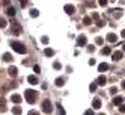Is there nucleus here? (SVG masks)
Returning <instances> with one entry per match:
<instances>
[{
	"mask_svg": "<svg viewBox=\"0 0 125 115\" xmlns=\"http://www.w3.org/2000/svg\"><path fill=\"white\" fill-rule=\"evenodd\" d=\"M122 88H124V89H125V80L122 82Z\"/></svg>",
	"mask_w": 125,
	"mask_h": 115,
	"instance_id": "nucleus-41",
	"label": "nucleus"
},
{
	"mask_svg": "<svg viewBox=\"0 0 125 115\" xmlns=\"http://www.w3.org/2000/svg\"><path fill=\"white\" fill-rule=\"evenodd\" d=\"M54 83H56V86H63L65 80H63L62 77H59V79H56V80H54Z\"/></svg>",
	"mask_w": 125,
	"mask_h": 115,
	"instance_id": "nucleus-19",
	"label": "nucleus"
},
{
	"mask_svg": "<svg viewBox=\"0 0 125 115\" xmlns=\"http://www.w3.org/2000/svg\"><path fill=\"white\" fill-rule=\"evenodd\" d=\"M100 115H105V114H100Z\"/></svg>",
	"mask_w": 125,
	"mask_h": 115,
	"instance_id": "nucleus-44",
	"label": "nucleus"
},
{
	"mask_svg": "<svg viewBox=\"0 0 125 115\" xmlns=\"http://www.w3.org/2000/svg\"><path fill=\"white\" fill-rule=\"evenodd\" d=\"M11 100H12L14 103H21V97H20L18 94H14V95L11 97Z\"/></svg>",
	"mask_w": 125,
	"mask_h": 115,
	"instance_id": "nucleus-15",
	"label": "nucleus"
},
{
	"mask_svg": "<svg viewBox=\"0 0 125 115\" xmlns=\"http://www.w3.org/2000/svg\"><path fill=\"white\" fill-rule=\"evenodd\" d=\"M100 5H101V6H105V5H107V0H100Z\"/></svg>",
	"mask_w": 125,
	"mask_h": 115,
	"instance_id": "nucleus-33",
	"label": "nucleus"
},
{
	"mask_svg": "<svg viewBox=\"0 0 125 115\" xmlns=\"http://www.w3.org/2000/svg\"><path fill=\"white\" fill-rule=\"evenodd\" d=\"M95 41H96V44H103V38H101V37H98Z\"/></svg>",
	"mask_w": 125,
	"mask_h": 115,
	"instance_id": "nucleus-32",
	"label": "nucleus"
},
{
	"mask_svg": "<svg viewBox=\"0 0 125 115\" xmlns=\"http://www.w3.org/2000/svg\"><path fill=\"white\" fill-rule=\"evenodd\" d=\"M83 23H84L86 26H89V24L92 23V20H91V17H84V20H83Z\"/></svg>",
	"mask_w": 125,
	"mask_h": 115,
	"instance_id": "nucleus-23",
	"label": "nucleus"
},
{
	"mask_svg": "<svg viewBox=\"0 0 125 115\" xmlns=\"http://www.w3.org/2000/svg\"><path fill=\"white\" fill-rule=\"evenodd\" d=\"M107 70H109V64L103 62V64L98 65V71H100V73H104V71H107Z\"/></svg>",
	"mask_w": 125,
	"mask_h": 115,
	"instance_id": "nucleus-8",
	"label": "nucleus"
},
{
	"mask_svg": "<svg viewBox=\"0 0 125 115\" xmlns=\"http://www.w3.org/2000/svg\"><path fill=\"white\" fill-rule=\"evenodd\" d=\"M0 27H2V29H3V27H6V21H5L3 18H0Z\"/></svg>",
	"mask_w": 125,
	"mask_h": 115,
	"instance_id": "nucleus-25",
	"label": "nucleus"
},
{
	"mask_svg": "<svg viewBox=\"0 0 125 115\" xmlns=\"http://www.w3.org/2000/svg\"><path fill=\"white\" fill-rule=\"evenodd\" d=\"M44 55H45V56H53V55H54V50H53V49H45V50H44Z\"/></svg>",
	"mask_w": 125,
	"mask_h": 115,
	"instance_id": "nucleus-18",
	"label": "nucleus"
},
{
	"mask_svg": "<svg viewBox=\"0 0 125 115\" xmlns=\"http://www.w3.org/2000/svg\"><path fill=\"white\" fill-rule=\"evenodd\" d=\"M89 65H95V59H89Z\"/></svg>",
	"mask_w": 125,
	"mask_h": 115,
	"instance_id": "nucleus-35",
	"label": "nucleus"
},
{
	"mask_svg": "<svg viewBox=\"0 0 125 115\" xmlns=\"http://www.w3.org/2000/svg\"><path fill=\"white\" fill-rule=\"evenodd\" d=\"M39 15V12H38V9H32L30 11V17H33V18H36V17Z\"/></svg>",
	"mask_w": 125,
	"mask_h": 115,
	"instance_id": "nucleus-22",
	"label": "nucleus"
},
{
	"mask_svg": "<svg viewBox=\"0 0 125 115\" xmlns=\"http://www.w3.org/2000/svg\"><path fill=\"white\" fill-rule=\"evenodd\" d=\"M3 2H5V3H9V0H3Z\"/></svg>",
	"mask_w": 125,
	"mask_h": 115,
	"instance_id": "nucleus-42",
	"label": "nucleus"
},
{
	"mask_svg": "<svg viewBox=\"0 0 125 115\" xmlns=\"http://www.w3.org/2000/svg\"><path fill=\"white\" fill-rule=\"evenodd\" d=\"M12 114L14 115H20L21 114V108H20V106H14V108H12Z\"/></svg>",
	"mask_w": 125,
	"mask_h": 115,
	"instance_id": "nucleus-17",
	"label": "nucleus"
},
{
	"mask_svg": "<svg viewBox=\"0 0 125 115\" xmlns=\"http://www.w3.org/2000/svg\"><path fill=\"white\" fill-rule=\"evenodd\" d=\"M84 115H95V114H94V111H92V109H87V111L84 112Z\"/></svg>",
	"mask_w": 125,
	"mask_h": 115,
	"instance_id": "nucleus-29",
	"label": "nucleus"
},
{
	"mask_svg": "<svg viewBox=\"0 0 125 115\" xmlns=\"http://www.w3.org/2000/svg\"><path fill=\"white\" fill-rule=\"evenodd\" d=\"M112 59H113V61L122 59V51H115V53H112Z\"/></svg>",
	"mask_w": 125,
	"mask_h": 115,
	"instance_id": "nucleus-9",
	"label": "nucleus"
},
{
	"mask_svg": "<svg viewBox=\"0 0 125 115\" xmlns=\"http://www.w3.org/2000/svg\"><path fill=\"white\" fill-rule=\"evenodd\" d=\"M42 42L47 44V42H48V38H47V37H42Z\"/></svg>",
	"mask_w": 125,
	"mask_h": 115,
	"instance_id": "nucleus-34",
	"label": "nucleus"
},
{
	"mask_svg": "<svg viewBox=\"0 0 125 115\" xmlns=\"http://www.w3.org/2000/svg\"><path fill=\"white\" fill-rule=\"evenodd\" d=\"M29 115H39L38 112H35V111H32V112H29Z\"/></svg>",
	"mask_w": 125,
	"mask_h": 115,
	"instance_id": "nucleus-38",
	"label": "nucleus"
},
{
	"mask_svg": "<svg viewBox=\"0 0 125 115\" xmlns=\"http://www.w3.org/2000/svg\"><path fill=\"white\" fill-rule=\"evenodd\" d=\"M11 26H12V33H14V35H20V33H21V26L17 23V21H12Z\"/></svg>",
	"mask_w": 125,
	"mask_h": 115,
	"instance_id": "nucleus-4",
	"label": "nucleus"
},
{
	"mask_svg": "<svg viewBox=\"0 0 125 115\" xmlns=\"http://www.w3.org/2000/svg\"><path fill=\"white\" fill-rule=\"evenodd\" d=\"M21 5H23V6H26V5H27V0H21Z\"/></svg>",
	"mask_w": 125,
	"mask_h": 115,
	"instance_id": "nucleus-39",
	"label": "nucleus"
},
{
	"mask_svg": "<svg viewBox=\"0 0 125 115\" xmlns=\"http://www.w3.org/2000/svg\"><path fill=\"white\" fill-rule=\"evenodd\" d=\"M113 104H116V106H121V104H122V97L116 95L115 99H113Z\"/></svg>",
	"mask_w": 125,
	"mask_h": 115,
	"instance_id": "nucleus-14",
	"label": "nucleus"
},
{
	"mask_svg": "<svg viewBox=\"0 0 125 115\" xmlns=\"http://www.w3.org/2000/svg\"><path fill=\"white\" fill-rule=\"evenodd\" d=\"M54 68H57V70H59V68H60V64H59V62H54Z\"/></svg>",
	"mask_w": 125,
	"mask_h": 115,
	"instance_id": "nucleus-36",
	"label": "nucleus"
},
{
	"mask_svg": "<svg viewBox=\"0 0 125 115\" xmlns=\"http://www.w3.org/2000/svg\"><path fill=\"white\" fill-rule=\"evenodd\" d=\"M107 41H109V42H116V41H118V37H116L115 33H109V35H107Z\"/></svg>",
	"mask_w": 125,
	"mask_h": 115,
	"instance_id": "nucleus-11",
	"label": "nucleus"
},
{
	"mask_svg": "<svg viewBox=\"0 0 125 115\" xmlns=\"http://www.w3.org/2000/svg\"><path fill=\"white\" fill-rule=\"evenodd\" d=\"M110 53H112L110 47H104V49L101 50V55H110Z\"/></svg>",
	"mask_w": 125,
	"mask_h": 115,
	"instance_id": "nucleus-21",
	"label": "nucleus"
},
{
	"mask_svg": "<svg viewBox=\"0 0 125 115\" xmlns=\"http://www.w3.org/2000/svg\"><path fill=\"white\" fill-rule=\"evenodd\" d=\"M24 94H26V100H27V103H35L36 102V91L27 89Z\"/></svg>",
	"mask_w": 125,
	"mask_h": 115,
	"instance_id": "nucleus-2",
	"label": "nucleus"
},
{
	"mask_svg": "<svg viewBox=\"0 0 125 115\" xmlns=\"http://www.w3.org/2000/svg\"><path fill=\"white\" fill-rule=\"evenodd\" d=\"M92 108H94V109H100V108H101V100H100V99H95V100L92 102Z\"/></svg>",
	"mask_w": 125,
	"mask_h": 115,
	"instance_id": "nucleus-12",
	"label": "nucleus"
},
{
	"mask_svg": "<svg viewBox=\"0 0 125 115\" xmlns=\"http://www.w3.org/2000/svg\"><path fill=\"white\" fill-rule=\"evenodd\" d=\"M104 24H105V21H103V20H98V23H96V26H98V27H103Z\"/></svg>",
	"mask_w": 125,
	"mask_h": 115,
	"instance_id": "nucleus-26",
	"label": "nucleus"
},
{
	"mask_svg": "<svg viewBox=\"0 0 125 115\" xmlns=\"http://www.w3.org/2000/svg\"><path fill=\"white\" fill-rule=\"evenodd\" d=\"M121 35H122V38H125V30H122V32H121Z\"/></svg>",
	"mask_w": 125,
	"mask_h": 115,
	"instance_id": "nucleus-40",
	"label": "nucleus"
},
{
	"mask_svg": "<svg viewBox=\"0 0 125 115\" xmlns=\"http://www.w3.org/2000/svg\"><path fill=\"white\" fill-rule=\"evenodd\" d=\"M96 86H98V83H91V85H89V89H91V91H95Z\"/></svg>",
	"mask_w": 125,
	"mask_h": 115,
	"instance_id": "nucleus-24",
	"label": "nucleus"
},
{
	"mask_svg": "<svg viewBox=\"0 0 125 115\" xmlns=\"http://www.w3.org/2000/svg\"><path fill=\"white\" fill-rule=\"evenodd\" d=\"M119 112L121 114H125V104H121L119 106Z\"/></svg>",
	"mask_w": 125,
	"mask_h": 115,
	"instance_id": "nucleus-27",
	"label": "nucleus"
},
{
	"mask_svg": "<svg viewBox=\"0 0 125 115\" xmlns=\"http://www.w3.org/2000/svg\"><path fill=\"white\" fill-rule=\"evenodd\" d=\"M11 46H12V49H14L17 53H21V55L27 53V49L24 47V44H21V42H18V41H12V42H11Z\"/></svg>",
	"mask_w": 125,
	"mask_h": 115,
	"instance_id": "nucleus-1",
	"label": "nucleus"
},
{
	"mask_svg": "<svg viewBox=\"0 0 125 115\" xmlns=\"http://www.w3.org/2000/svg\"><path fill=\"white\" fill-rule=\"evenodd\" d=\"M65 12H66L68 15H73V14L75 12V8H74L73 5H66V6H65Z\"/></svg>",
	"mask_w": 125,
	"mask_h": 115,
	"instance_id": "nucleus-6",
	"label": "nucleus"
},
{
	"mask_svg": "<svg viewBox=\"0 0 125 115\" xmlns=\"http://www.w3.org/2000/svg\"><path fill=\"white\" fill-rule=\"evenodd\" d=\"M29 83H32V85H36L38 83V79H36V76H29Z\"/></svg>",
	"mask_w": 125,
	"mask_h": 115,
	"instance_id": "nucleus-16",
	"label": "nucleus"
},
{
	"mask_svg": "<svg viewBox=\"0 0 125 115\" xmlns=\"http://www.w3.org/2000/svg\"><path fill=\"white\" fill-rule=\"evenodd\" d=\"M17 74H18V68H17V67H9V76H12V77H15Z\"/></svg>",
	"mask_w": 125,
	"mask_h": 115,
	"instance_id": "nucleus-10",
	"label": "nucleus"
},
{
	"mask_svg": "<svg viewBox=\"0 0 125 115\" xmlns=\"http://www.w3.org/2000/svg\"><path fill=\"white\" fill-rule=\"evenodd\" d=\"M3 61H5V62H11V61H12V56L9 55V53H5V55H3Z\"/></svg>",
	"mask_w": 125,
	"mask_h": 115,
	"instance_id": "nucleus-20",
	"label": "nucleus"
},
{
	"mask_svg": "<svg viewBox=\"0 0 125 115\" xmlns=\"http://www.w3.org/2000/svg\"><path fill=\"white\" fill-rule=\"evenodd\" d=\"M122 49H124V51H125V44H124V47H122Z\"/></svg>",
	"mask_w": 125,
	"mask_h": 115,
	"instance_id": "nucleus-43",
	"label": "nucleus"
},
{
	"mask_svg": "<svg viewBox=\"0 0 125 115\" xmlns=\"http://www.w3.org/2000/svg\"><path fill=\"white\" fill-rule=\"evenodd\" d=\"M17 11H15V8H8L6 9V15H9V17H15Z\"/></svg>",
	"mask_w": 125,
	"mask_h": 115,
	"instance_id": "nucleus-13",
	"label": "nucleus"
},
{
	"mask_svg": "<svg viewBox=\"0 0 125 115\" xmlns=\"http://www.w3.org/2000/svg\"><path fill=\"white\" fill-rule=\"evenodd\" d=\"M33 70H35V73H39V71H41V68H39V65H35V67H33Z\"/></svg>",
	"mask_w": 125,
	"mask_h": 115,
	"instance_id": "nucleus-30",
	"label": "nucleus"
},
{
	"mask_svg": "<svg viewBox=\"0 0 125 115\" xmlns=\"http://www.w3.org/2000/svg\"><path fill=\"white\" fill-rule=\"evenodd\" d=\"M110 92H112V94H116V92H118V88H116V86H112V88H110Z\"/></svg>",
	"mask_w": 125,
	"mask_h": 115,
	"instance_id": "nucleus-28",
	"label": "nucleus"
},
{
	"mask_svg": "<svg viewBox=\"0 0 125 115\" xmlns=\"http://www.w3.org/2000/svg\"><path fill=\"white\" fill-rule=\"evenodd\" d=\"M3 104H5V99H0V109H5Z\"/></svg>",
	"mask_w": 125,
	"mask_h": 115,
	"instance_id": "nucleus-31",
	"label": "nucleus"
},
{
	"mask_svg": "<svg viewBox=\"0 0 125 115\" xmlns=\"http://www.w3.org/2000/svg\"><path fill=\"white\" fill-rule=\"evenodd\" d=\"M42 111L45 112V114H51L53 112V106H51L50 100H44L42 102Z\"/></svg>",
	"mask_w": 125,
	"mask_h": 115,
	"instance_id": "nucleus-3",
	"label": "nucleus"
},
{
	"mask_svg": "<svg viewBox=\"0 0 125 115\" xmlns=\"http://www.w3.org/2000/svg\"><path fill=\"white\" fill-rule=\"evenodd\" d=\"M92 17H94L95 20H98V14H96V12H94V14H92Z\"/></svg>",
	"mask_w": 125,
	"mask_h": 115,
	"instance_id": "nucleus-37",
	"label": "nucleus"
},
{
	"mask_svg": "<svg viewBox=\"0 0 125 115\" xmlns=\"http://www.w3.org/2000/svg\"><path fill=\"white\" fill-rule=\"evenodd\" d=\"M96 83L100 85V86H104V85L107 83V77H105V76H100V77L96 79Z\"/></svg>",
	"mask_w": 125,
	"mask_h": 115,
	"instance_id": "nucleus-7",
	"label": "nucleus"
},
{
	"mask_svg": "<svg viewBox=\"0 0 125 115\" xmlns=\"http://www.w3.org/2000/svg\"><path fill=\"white\" fill-rule=\"evenodd\" d=\"M86 42H87V39H86L84 35H80V37L77 38V44H78V46H86Z\"/></svg>",
	"mask_w": 125,
	"mask_h": 115,
	"instance_id": "nucleus-5",
	"label": "nucleus"
}]
</instances>
